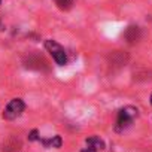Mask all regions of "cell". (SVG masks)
<instances>
[{"label":"cell","instance_id":"cell-1","mask_svg":"<svg viewBox=\"0 0 152 152\" xmlns=\"http://www.w3.org/2000/svg\"><path fill=\"white\" fill-rule=\"evenodd\" d=\"M137 115H139V110L136 107H133V106L122 107L118 112V118H116V124H115V131H118V133L125 131L133 124V121L137 118Z\"/></svg>","mask_w":152,"mask_h":152},{"label":"cell","instance_id":"cell-2","mask_svg":"<svg viewBox=\"0 0 152 152\" xmlns=\"http://www.w3.org/2000/svg\"><path fill=\"white\" fill-rule=\"evenodd\" d=\"M45 49L52 55L54 61H55L58 66L67 64V52H66V49H64L58 42H55V40H52V39L45 40Z\"/></svg>","mask_w":152,"mask_h":152},{"label":"cell","instance_id":"cell-3","mask_svg":"<svg viewBox=\"0 0 152 152\" xmlns=\"http://www.w3.org/2000/svg\"><path fill=\"white\" fill-rule=\"evenodd\" d=\"M26 110V103L23 102V99H12L5 112H3V118L8 119V121H12V119H17L23 115V112Z\"/></svg>","mask_w":152,"mask_h":152},{"label":"cell","instance_id":"cell-4","mask_svg":"<svg viewBox=\"0 0 152 152\" xmlns=\"http://www.w3.org/2000/svg\"><path fill=\"white\" fill-rule=\"evenodd\" d=\"M104 140L100 139L99 136H91L87 139V148L90 152H99V151H103L104 149Z\"/></svg>","mask_w":152,"mask_h":152},{"label":"cell","instance_id":"cell-5","mask_svg":"<svg viewBox=\"0 0 152 152\" xmlns=\"http://www.w3.org/2000/svg\"><path fill=\"white\" fill-rule=\"evenodd\" d=\"M124 37H125V40H127L128 43H136V42L140 40V37H142V30H140V27H137V26H130V27L125 30Z\"/></svg>","mask_w":152,"mask_h":152},{"label":"cell","instance_id":"cell-6","mask_svg":"<svg viewBox=\"0 0 152 152\" xmlns=\"http://www.w3.org/2000/svg\"><path fill=\"white\" fill-rule=\"evenodd\" d=\"M39 143H42L43 145V148H46V149H49V148H54V149H60L61 146H63V139H61V136H52L51 139H43V137H39V140H37Z\"/></svg>","mask_w":152,"mask_h":152},{"label":"cell","instance_id":"cell-7","mask_svg":"<svg viewBox=\"0 0 152 152\" xmlns=\"http://www.w3.org/2000/svg\"><path fill=\"white\" fill-rule=\"evenodd\" d=\"M73 2L75 0H54V3L55 6L60 9V11H70L73 8Z\"/></svg>","mask_w":152,"mask_h":152},{"label":"cell","instance_id":"cell-8","mask_svg":"<svg viewBox=\"0 0 152 152\" xmlns=\"http://www.w3.org/2000/svg\"><path fill=\"white\" fill-rule=\"evenodd\" d=\"M39 137H40V136H39V131H37L36 128L31 130V131L28 133V140H30V142H37Z\"/></svg>","mask_w":152,"mask_h":152},{"label":"cell","instance_id":"cell-9","mask_svg":"<svg viewBox=\"0 0 152 152\" xmlns=\"http://www.w3.org/2000/svg\"><path fill=\"white\" fill-rule=\"evenodd\" d=\"M149 100H151V104H152V94H151V97H149Z\"/></svg>","mask_w":152,"mask_h":152},{"label":"cell","instance_id":"cell-10","mask_svg":"<svg viewBox=\"0 0 152 152\" xmlns=\"http://www.w3.org/2000/svg\"><path fill=\"white\" fill-rule=\"evenodd\" d=\"M81 152H90V151H88V149H84V151H81Z\"/></svg>","mask_w":152,"mask_h":152}]
</instances>
